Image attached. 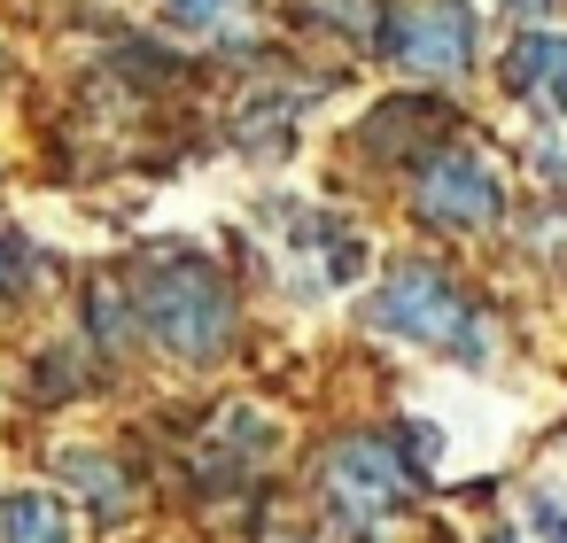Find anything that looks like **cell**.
<instances>
[{"mask_svg":"<svg viewBox=\"0 0 567 543\" xmlns=\"http://www.w3.org/2000/svg\"><path fill=\"white\" fill-rule=\"evenodd\" d=\"M133 311H141V326H148L179 365H210V357L226 349V334H234V295H226L218 264H210V257H187V249L141 264Z\"/></svg>","mask_w":567,"mask_h":543,"instance_id":"1","label":"cell"},{"mask_svg":"<svg viewBox=\"0 0 567 543\" xmlns=\"http://www.w3.org/2000/svg\"><path fill=\"white\" fill-rule=\"evenodd\" d=\"M365 319L381 326V334H396V342H420V349H443V357H458V365H482L489 357V326H482V311L451 288V272H435V264H404V272H389V288L365 303Z\"/></svg>","mask_w":567,"mask_h":543,"instance_id":"2","label":"cell"},{"mask_svg":"<svg viewBox=\"0 0 567 543\" xmlns=\"http://www.w3.org/2000/svg\"><path fill=\"white\" fill-rule=\"evenodd\" d=\"M319 489H327V504H334V520H350V528H373V520H389L404 497H412V473H404V458H396V442H373V435H350L334 458H327V473H319Z\"/></svg>","mask_w":567,"mask_h":543,"instance_id":"3","label":"cell"},{"mask_svg":"<svg viewBox=\"0 0 567 543\" xmlns=\"http://www.w3.org/2000/svg\"><path fill=\"white\" fill-rule=\"evenodd\" d=\"M497 210H505V187H497V171L482 156H466V148L427 156V171H420V218L427 226L482 233V226H497Z\"/></svg>","mask_w":567,"mask_h":543,"instance_id":"4","label":"cell"},{"mask_svg":"<svg viewBox=\"0 0 567 543\" xmlns=\"http://www.w3.org/2000/svg\"><path fill=\"white\" fill-rule=\"evenodd\" d=\"M381 48L420 79H458L474 63V17L458 0H420V9H404L396 24H381Z\"/></svg>","mask_w":567,"mask_h":543,"instance_id":"5","label":"cell"},{"mask_svg":"<svg viewBox=\"0 0 567 543\" xmlns=\"http://www.w3.org/2000/svg\"><path fill=\"white\" fill-rule=\"evenodd\" d=\"M505 86H513L520 102L567 117V40H551V32L513 40V48H505Z\"/></svg>","mask_w":567,"mask_h":543,"instance_id":"6","label":"cell"},{"mask_svg":"<svg viewBox=\"0 0 567 543\" xmlns=\"http://www.w3.org/2000/svg\"><path fill=\"white\" fill-rule=\"evenodd\" d=\"M0 543H71V504L55 489H0Z\"/></svg>","mask_w":567,"mask_h":543,"instance_id":"7","label":"cell"},{"mask_svg":"<svg viewBox=\"0 0 567 543\" xmlns=\"http://www.w3.org/2000/svg\"><path fill=\"white\" fill-rule=\"evenodd\" d=\"M63 481H71V489H86V504H94L102 520H125V504H133L125 473H117L110 458H94V450H71V458H63Z\"/></svg>","mask_w":567,"mask_h":543,"instance_id":"8","label":"cell"},{"mask_svg":"<svg viewBox=\"0 0 567 543\" xmlns=\"http://www.w3.org/2000/svg\"><path fill=\"white\" fill-rule=\"evenodd\" d=\"M528 535H536V543H567V504L536 489V497H528Z\"/></svg>","mask_w":567,"mask_h":543,"instance_id":"9","label":"cell"},{"mask_svg":"<svg viewBox=\"0 0 567 543\" xmlns=\"http://www.w3.org/2000/svg\"><path fill=\"white\" fill-rule=\"evenodd\" d=\"M164 9H172L179 24H218V17L234 9V0H164Z\"/></svg>","mask_w":567,"mask_h":543,"instance_id":"10","label":"cell"},{"mask_svg":"<svg viewBox=\"0 0 567 543\" xmlns=\"http://www.w3.org/2000/svg\"><path fill=\"white\" fill-rule=\"evenodd\" d=\"M505 9H513V17H551L559 0H505Z\"/></svg>","mask_w":567,"mask_h":543,"instance_id":"11","label":"cell"},{"mask_svg":"<svg viewBox=\"0 0 567 543\" xmlns=\"http://www.w3.org/2000/svg\"><path fill=\"white\" fill-rule=\"evenodd\" d=\"M0 280H9V241H0Z\"/></svg>","mask_w":567,"mask_h":543,"instance_id":"12","label":"cell"}]
</instances>
